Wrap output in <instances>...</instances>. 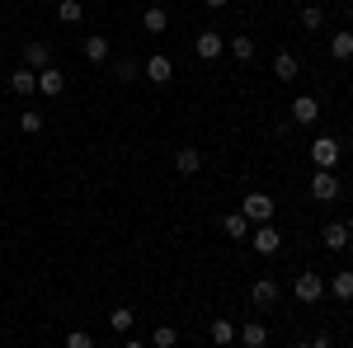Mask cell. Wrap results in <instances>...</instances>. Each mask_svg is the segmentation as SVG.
I'll return each mask as SVG.
<instances>
[{
  "mask_svg": "<svg viewBox=\"0 0 353 348\" xmlns=\"http://www.w3.org/2000/svg\"><path fill=\"white\" fill-rule=\"evenodd\" d=\"M292 296H297L301 306H316V301L325 296V278H321V273H311V268H301L297 278H292Z\"/></svg>",
  "mask_w": 353,
  "mask_h": 348,
  "instance_id": "obj_1",
  "label": "cell"
},
{
  "mask_svg": "<svg viewBox=\"0 0 353 348\" xmlns=\"http://www.w3.org/2000/svg\"><path fill=\"white\" fill-rule=\"evenodd\" d=\"M241 212H245L250 226H264V221H273V198H269V193H245Z\"/></svg>",
  "mask_w": 353,
  "mask_h": 348,
  "instance_id": "obj_2",
  "label": "cell"
},
{
  "mask_svg": "<svg viewBox=\"0 0 353 348\" xmlns=\"http://www.w3.org/2000/svg\"><path fill=\"white\" fill-rule=\"evenodd\" d=\"M250 249H254V254H264V259H269V254H278V249H283V236H278V226H273V221L254 226V231H250Z\"/></svg>",
  "mask_w": 353,
  "mask_h": 348,
  "instance_id": "obj_3",
  "label": "cell"
},
{
  "mask_svg": "<svg viewBox=\"0 0 353 348\" xmlns=\"http://www.w3.org/2000/svg\"><path fill=\"white\" fill-rule=\"evenodd\" d=\"M311 165L316 170H334L339 165V136H316L311 141Z\"/></svg>",
  "mask_w": 353,
  "mask_h": 348,
  "instance_id": "obj_4",
  "label": "cell"
},
{
  "mask_svg": "<svg viewBox=\"0 0 353 348\" xmlns=\"http://www.w3.org/2000/svg\"><path fill=\"white\" fill-rule=\"evenodd\" d=\"M141 76H146L151 85H170L174 81V61H170L165 52H151L146 61H141Z\"/></svg>",
  "mask_w": 353,
  "mask_h": 348,
  "instance_id": "obj_5",
  "label": "cell"
},
{
  "mask_svg": "<svg viewBox=\"0 0 353 348\" xmlns=\"http://www.w3.org/2000/svg\"><path fill=\"white\" fill-rule=\"evenodd\" d=\"M311 198H316V203H334V198H339V174H334V170H316V174H311Z\"/></svg>",
  "mask_w": 353,
  "mask_h": 348,
  "instance_id": "obj_6",
  "label": "cell"
},
{
  "mask_svg": "<svg viewBox=\"0 0 353 348\" xmlns=\"http://www.w3.org/2000/svg\"><path fill=\"white\" fill-rule=\"evenodd\" d=\"M193 52L203 57V61H217V57H226V38H221L217 28H203L198 43H193Z\"/></svg>",
  "mask_w": 353,
  "mask_h": 348,
  "instance_id": "obj_7",
  "label": "cell"
},
{
  "mask_svg": "<svg viewBox=\"0 0 353 348\" xmlns=\"http://www.w3.org/2000/svg\"><path fill=\"white\" fill-rule=\"evenodd\" d=\"M292 123H297V127H316V123H321V99H311V94L292 99Z\"/></svg>",
  "mask_w": 353,
  "mask_h": 348,
  "instance_id": "obj_8",
  "label": "cell"
},
{
  "mask_svg": "<svg viewBox=\"0 0 353 348\" xmlns=\"http://www.w3.org/2000/svg\"><path fill=\"white\" fill-rule=\"evenodd\" d=\"M61 90H66L61 66H43V71H38V94H48V99H52V94H61Z\"/></svg>",
  "mask_w": 353,
  "mask_h": 348,
  "instance_id": "obj_9",
  "label": "cell"
},
{
  "mask_svg": "<svg viewBox=\"0 0 353 348\" xmlns=\"http://www.w3.org/2000/svg\"><path fill=\"white\" fill-rule=\"evenodd\" d=\"M325 292L334 296V301H353V268H339V273L325 283Z\"/></svg>",
  "mask_w": 353,
  "mask_h": 348,
  "instance_id": "obj_10",
  "label": "cell"
},
{
  "mask_svg": "<svg viewBox=\"0 0 353 348\" xmlns=\"http://www.w3.org/2000/svg\"><path fill=\"white\" fill-rule=\"evenodd\" d=\"M221 231H226V240H250V221H245V212H226L221 216Z\"/></svg>",
  "mask_w": 353,
  "mask_h": 348,
  "instance_id": "obj_11",
  "label": "cell"
},
{
  "mask_svg": "<svg viewBox=\"0 0 353 348\" xmlns=\"http://www.w3.org/2000/svg\"><path fill=\"white\" fill-rule=\"evenodd\" d=\"M250 301H254V306H273V301H278V283H273V278H254V283H250Z\"/></svg>",
  "mask_w": 353,
  "mask_h": 348,
  "instance_id": "obj_12",
  "label": "cell"
},
{
  "mask_svg": "<svg viewBox=\"0 0 353 348\" xmlns=\"http://www.w3.org/2000/svg\"><path fill=\"white\" fill-rule=\"evenodd\" d=\"M273 76H278V81H297V76H301L297 52H278V57H273Z\"/></svg>",
  "mask_w": 353,
  "mask_h": 348,
  "instance_id": "obj_13",
  "label": "cell"
},
{
  "mask_svg": "<svg viewBox=\"0 0 353 348\" xmlns=\"http://www.w3.org/2000/svg\"><path fill=\"white\" fill-rule=\"evenodd\" d=\"M24 66H28V71L52 66V48H48V43H28V48H24Z\"/></svg>",
  "mask_w": 353,
  "mask_h": 348,
  "instance_id": "obj_14",
  "label": "cell"
},
{
  "mask_svg": "<svg viewBox=\"0 0 353 348\" xmlns=\"http://www.w3.org/2000/svg\"><path fill=\"white\" fill-rule=\"evenodd\" d=\"M141 28L156 38V33H165V28H170V14H165L161 5H146V10H141Z\"/></svg>",
  "mask_w": 353,
  "mask_h": 348,
  "instance_id": "obj_15",
  "label": "cell"
},
{
  "mask_svg": "<svg viewBox=\"0 0 353 348\" xmlns=\"http://www.w3.org/2000/svg\"><path fill=\"white\" fill-rule=\"evenodd\" d=\"M321 240H325V249H349V226H344V221H330L325 231H321Z\"/></svg>",
  "mask_w": 353,
  "mask_h": 348,
  "instance_id": "obj_16",
  "label": "cell"
},
{
  "mask_svg": "<svg viewBox=\"0 0 353 348\" xmlns=\"http://www.w3.org/2000/svg\"><path fill=\"white\" fill-rule=\"evenodd\" d=\"M174 170H179V174H198V170H203V151L179 146V151H174Z\"/></svg>",
  "mask_w": 353,
  "mask_h": 348,
  "instance_id": "obj_17",
  "label": "cell"
},
{
  "mask_svg": "<svg viewBox=\"0 0 353 348\" xmlns=\"http://www.w3.org/2000/svg\"><path fill=\"white\" fill-rule=\"evenodd\" d=\"M10 90H14V94H38V71H28V66H19V71H14V76H10Z\"/></svg>",
  "mask_w": 353,
  "mask_h": 348,
  "instance_id": "obj_18",
  "label": "cell"
},
{
  "mask_svg": "<svg viewBox=\"0 0 353 348\" xmlns=\"http://www.w3.org/2000/svg\"><path fill=\"white\" fill-rule=\"evenodd\" d=\"M81 52H85V61H109V52H113V48H109V38H104V33H90Z\"/></svg>",
  "mask_w": 353,
  "mask_h": 348,
  "instance_id": "obj_19",
  "label": "cell"
},
{
  "mask_svg": "<svg viewBox=\"0 0 353 348\" xmlns=\"http://www.w3.org/2000/svg\"><path fill=\"white\" fill-rule=\"evenodd\" d=\"M208 334H212V344H217V348H226V344H236L241 325H231L226 316H221V320H212V329H208Z\"/></svg>",
  "mask_w": 353,
  "mask_h": 348,
  "instance_id": "obj_20",
  "label": "cell"
},
{
  "mask_svg": "<svg viewBox=\"0 0 353 348\" xmlns=\"http://www.w3.org/2000/svg\"><path fill=\"white\" fill-rule=\"evenodd\" d=\"M245 348H264L269 344V325H241V334H236Z\"/></svg>",
  "mask_w": 353,
  "mask_h": 348,
  "instance_id": "obj_21",
  "label": "cell"
},
{
  "mask_svg": "<svg viewBox=\"0 0 353 348\" xmlns=\"http://www.w3.org/2000/svg\"><path fill=\"white\" fill-rule=\"evenodd\" d=\"M330 57H334V61H349L353 57V33L349 28H339V33L330 38Z\"/></svg>",
  "mask_w": 353,
  "mask_h": 348,
  "instance_id": "obj_22",
  "label": "cell"
},
{
  "mask_svg": "<svg viewBox=\"0 0 353 348\" xmlns=\"http://www.w3.org/2000/svg\"><path fill=\"white\" fill-rule=\"evenodd\" d=\"M57 19L61 24H85V5L81 0H57Z\"/></svg>",
  "mask_w": 353,
  "mask_h": 348,
  "instance_id": "obj_23",
  "label": "cell"
},
{
  "mask_svg": "<svg viewBox=\"0 0 353 348\" xmlns=\"http://www.w3.org/2000/svg\"><path fill=\"white\" fill-rule=\"evenodd\" d=\"M179 344V329H174V325H156V329H151V348H174Z\"/></svg>",
  "mask_w": 353,
  "mask_h": 348,
  "instance_id": "obj_24",
  "label": "cell"
},
{
  "mask_svg": "<svg viewBox=\"0 0 353 348\" xmlns=\"http://www.w3.org/2000/svg\"><path fill=\"white\" fill-rule=\"evenodd\" d=\"M231 57H236V61H254V38H250V33H236V38H231Z\"/></svg>",
  "mask_w": 353,
  "mask_h": 348,
  "instance_id": "obj_25",
  "label": "cell"
},
{
  "mask_svg": "<svg viewBox=\"0 0 353 348\" xmlns=\"http://www.w3.org/2000/svg\"><path fill=\"white\" fill-rule=\"evenodd\" d=\"M113 76H118V81H137V76H141V61H137V57H123V61H113Z\"/></svg>",
  "mask_w": 353,
  "mask_h": 348,
  "instance_id": "obj_26",
  "label": "cell"
},
{
  "mask_svg": "<svg viewBox=\"0 0 353 348\" xmlns=\"http://www.w3.org/2000/svg\"><path fill=\"white\" fill-rule=\"evenodd\" d=\"M321 24H325V14H321V5H301V28H306V33H316Z\"/></svg>",
  "mask_w": 353,
  "mask_h": 348,
  "instance_id": "obj_27",
  "label": "cell"
},
{
  "mask_svg": "<svg viewBox=\"0 0 353 348\" xmlns=\"http://www.w3.org/2000/svg\"><path fill=\"white\" fill-rule=\"evenodd\" d=\"M109 325H113V334H128V329H132V311H128V306H113Z\"/></svg>",
  "mask_w": 353,
  "mask_h": 348,
  "instance_id": "obj_28",
  "label": "cell"
},
{
  "mask_svg": "<svg viewBox=\"0 0 353 348\" xmlns=\"http://www.w3.org/2000/svg\"><path fill=\"white\" fill-rule=\"evenodd\" d=\"M19 127H24V132H43V113H38V108H24Z\"/></svg>",
  "mask_w": 353,
  "mask_h": 348,
  "instance_id": "obj_29",
  "label": "cell"
},
{
  "mask_svg": "<svg viewBox=\"0 0 353 348\" xmlns=\"http://www.w3.org/2000/svg\"><path fill=\"white\" fill-rule=\"evenodd\" d=\"M66 348H94V339H90L85 329H71V334H66Z\"/></svg>",
  "mask_w": 353,
  "mask_h": 348,
  "instance_id": "obj_30",
  "label": "cell"
},
{
  "mask_svg": "<svg viewBox=\"0 0 353 348\" xmlns=\"http://www.w3.org/2000/svg\"><path fill=\"white\" fill-rule=\"evenodd\" d=\"M330 344H334V339H330L325 329H321V334H316V339H311V348H330Z\"/></svg>",
  "mask_w": 353,
  "mask_h": 348,
  "instance_id": "obj_31",
  "label": "cell"
},
{
  "mask_svg": "<svg viewBox=\"0 0 353 348\" xmlns=\"http://www.w3.org/2000/svg\"><path fill=\"white\" fill-rule=\"evenodd\" d=\"M203 5H208V10H221V5H226V0H203Z\"/></svg>",
  "mask_w": 353,
  "mask_h": 348,
  "instance_id": "obj_32",
  "label": "cell"
},
{
  "mask_svg": "<svg viewBox=\"0 0 353 348\" xmlns=\"http://www.w3.org/2000/svg\"><path fill=\"white\" fill-rule=\"evenodd\" d=\"M123 348H151V344H137V339H132V344H123Z\"/></svg>",
  "mask_w": 353,
  "mask_h": 348,
  "instance_id": "obj_33",
  "label": "cell"
},
{
  "mask_svg": "<svg viewBox=\"0 0 353 348\" xmlns=\"http://www.w3.org/2000/svg\"><path fill=\"white\" fill-rule=\"evenodd\" d=\"M344 226H349V236H353V216H349V221H344Z\"/></svg>",
  "mask_w": 353,
  "mask_h": 348,
  "instance_id": "obj_34",
  "label": "cell"
},
{
  "mask_svg": "<svg viewBox=\"0 0 353 348\" xmlns=\"http://www.w3.org/2000/svg\"><path fill=\"white\" fill-rule=\"evenodd\" d=\"M137 5H156V0H137Z\"/></svg>",
  "mask_w": 353,
  "mask_h": 348,
  "instance_id": "obj_35",
  "label": "cell"
},
{
  "mask_svg": "<svg viewBox=\"0 0 353 348\" xmlns=\"http://www.w3.org/2000/svg\"><path fill=\"white\" fill-rule=\"evenodd\" d=\"M292 348H311V344H292Z\"/></svg>",
  "mask_w": 353,
  "mask_h": 348,
  "instance_id": "obj_36",
  "label": "cell"
},
{
  "mask_svg": "<svg viewBox=\"0 0 353 348\" xmlns=\"http://www.w3.org/2000/svg\"><path fill=\"white\" fill-rule=\"evenodd\" d=\"M241 5H254V0H241Z\"/></svg>",
  "mask_w": 353,
  "mask_h": 348,
  "instance_id": "obj_37",
  "label": "cell"
}]
</instances>
